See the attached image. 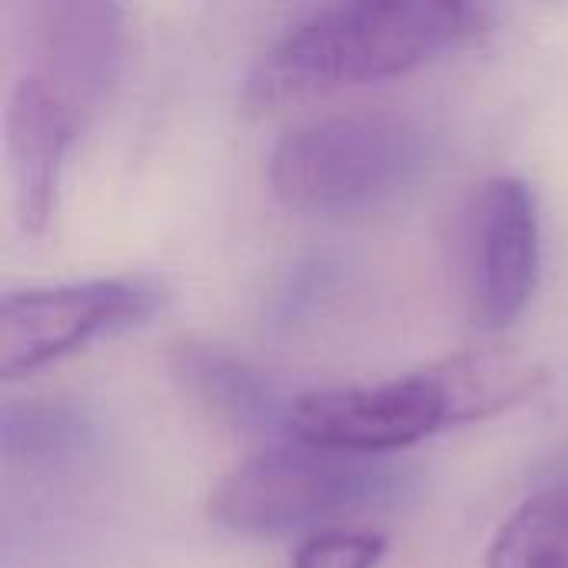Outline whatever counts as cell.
<instances>
[{"mask_svg":"<svg viewBox=\"0 0 568 568\" xmlns=\"http://www.w3.org/2000/svg\"><path fill=\"white\" fill-rule=\"evenodd\" d=\"M87 423L67 406H3V453L7 459H53L83 443Z\"/></svg>","mask_w":568,"mask_h":568,"instance_id":"12","label":"cell"},{"mask_svg":"<svg viewBox=\"0 0 568 568\" xmlns=\"http://www.w3.org/2000/svg\"><path fill=\"white\" fill-rule=\"evenodd\" d=\"M173 379L213 416L250 436H283L293 399L270 376L210 343H176L166 356Z\"/></svg>","mask_w":568,"mask_h":568,"instance_id":"9","label":"cell"},{"mask_svg":"<svg viewBox=\"0 0 568 568\" xmlns=\"http://www.w3.org/2000/svg\"><path fill=\"white\" fill-rule=\"evenodd\" d=\"M80 133L70 106L30 70L20 73L7 97V166L13 213L27 236H40L57 213L67 153Z\"/></svg>","mask_w":568,"mask_h":568,"instance_id":"8","label":"cell"},{"mask_svg":"<svg viewBox=\"0 0 568 568\" xmlns=\"http://www.w3.org/2000/svg\"><path fill=\"white\" fill-rule=\"evenodd\" d=\"M386 542L369 532H320L296 549L290 568H376Z\"/></svg>","mask_w":568,"mask_h":568,"instance_id":"13","label":"cell"},{"mask_svg":"<svg viewBox=\"0 0 568 568\" xmlns=\"http://www.w3.org/2000/svg\"><path fill=\"white\" fill-rule=\"evenodd\" d=\"M399 469L383 459L323 453L310 446L270 449L226 473L206 499L216 526L246 536L300 532L389 499Z\"/></svg>","mask_w":568,"mask_h":568,"instance_id":"3","label":"cell"},{"mask_svg":"<svg viewBox=\"0 0 568 568\" xmlns=\"http://www.w3.org/2000/svg\"><path fill=\"white\" fill-rule=\"evenodd\" d=\"M489 10L456 0L329 3L290 23L243 83L250 110L409 73L489 30Z\"/></svg>","mask_w":568,"mask_h":568,"instance_id":"1","label":"cell"},{"mask_svg":"<svg viewBox=\"0 0 568 568\" xmlns=\"http://www.w3.org/2000/svg\"><path fill=\"white\" fill-rule=\"evenodd\" d=\"M30 73L80 120L103 106L123 57V7L103 0H53L30 7Z\"/></svg>","mask_w":568,"mask_h":568,"instance_id":"7","label":"cell"},{"mask_svg":"<svg viewBox=\"0 0 568 568\" xmlns=\"http://www.w3.org/2000/svg\"><path fill=\"white\" fill-rule=\"evenodd\" d=\"M436 153L429 126L403 110H346L290 130L270 156L273 193L300 213L356 220L396 206Z\"/></svg>","mask_w":568,"mask_h":568,"instance_id":"2","label":"cell"},{"mask_svg":"<svg viewBox=\"0 0 568 568\" xmlns=\"http://www.w3.org/2000/svg\"><path fill=\"white\" fill-rule=\"evenodd\" d=\"M542 263L536 193L519 176H493L466 216V296L479 329H506L532 300Z\"/></svg>","mask_w":568,"mask_h":568,"instance_id":"6","label":"cell"},{"mask_svg":"<svg viewBox=\"0 0 568 568\" xmlns=\"http://www.w3.org/2000/svg\"><path fill=\"white\" fill-rule=\"evenodd\" d=\"M166 303V286L146 273L60 286L13 290L0 303V373H37L103 336L146 323Z\"/></svg>","mask_w":568,"mask_h":568,"instance_id":"4","label":"cell"},{"mask_svg":"<svg viewBox=\"0 0 568 568\" xmlns=\"http://www.w3.org/2000/svg\"><path fill=\"white\" fill-rule=\"evenodd\" d=\"M486 568H568V486L526 499L499 526Z\"/></svg>","mask_w":568,"mask_h":568,"instance_id":"11","label":"cell"},{"mask_svg":"<svg viewBox=\"0 0 568 568\" xmlns=\"http://www.w3.org/2000/svg\"><path fill=\"white\" fill-rule=\"evenodd\" d=\"M429 369L449 403L453 426L523 406L549 383V369L516 349H466L433 363Z\"/></svg>","mask_w":568,"mask_h":568,"instance_id":"10","label":"cell"},{"mask_svg":"<svg viewBox=\"0 0 568 568\" xmlns=\"http://www.w3.org/2000/svg\"><path fill=\"white\" fill-rule=\"evenodd\" d=\"M449 426V403L426 366L403 379L296 396L286 439L323 453L379 459L383 453L409 449Z\"/></svg>","mask_w":568,"mask_h":568,"instance_id":"5","label":"cell"}]
</instances>
